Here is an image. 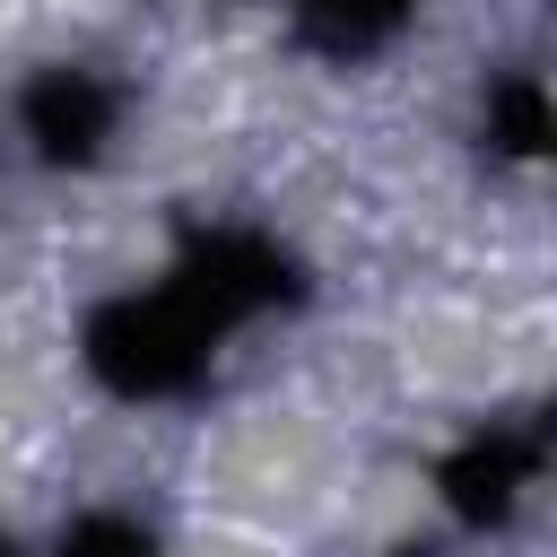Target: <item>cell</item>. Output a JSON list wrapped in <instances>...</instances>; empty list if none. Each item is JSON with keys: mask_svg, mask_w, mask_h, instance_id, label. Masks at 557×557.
I'll return each mask as SVG.
<instances>
[{"mask_svg": "<svg viewBox=\"0 0 557 557\" xmlns=\"http://www.w3.org/2000/svg\"><path fill=\"white\" fill-rule=\"evenodd\" d=\"M209 322L183 305V296H122V305H96L87 313V374L122 400H165V392H191L209 374Z\"/></svg>", "mask_w": 557, "mask_h": 557, "instance_id": "6da1fadb", "label": "cell"}, {"mask_svg": "<svg viewBox=\"0 0 557 557\" xmlns=\"http://www.w3.org/2000/svg\"><path fill=\"white\" fill-rule=\"evenodd\" d=\"M165 296H183L209 331H226V322H244V313H261V305H296L305 287H296V261H287L278 244L218 226V235H191V244H183Z\"/></svg>", "mask_w": 557, "mask_h": 557, "instance_id": "7a4b0ae2", "label": "cell"}, {"mask_svg": "<svg viewBox=\"0 0 557 557\" xmlns=\"http://www.w3.org/2000/svg\"><path fill=\"white\" fill-rule=\"evenodd\" d=\"M17 113H26V139L44 148V165H87L113 139V87L87 70H44Z\"/></svg>", "mask_w": 557, "mask_h": 557, "instance_id": "3957f363", "label": "cell"}, {"mask_svg": "<svg viewBox=\"0 0 557 557\" xmlns=\"http://www.w3.org/2000/svg\"><path fill=\"white\" fill-rule=\"evenodd\" d=\"M531 470H540V444L496 426V435H470V444L435 470V487H444V505H453L470 531H487V522H505V513H513V487H522Z\"/></svg>", "mask_w": 557, "mask_h": 557, "instance_id": "277c9868", "label": "cell"}, {"mask_svg": "<svg viewBox=\"0 0 557 557\" xmlns=\"http://www.w3.org/2000/svg\"><path fill=\"white\" fill-rule=\"evenodd\" d=\"M400 17H409V0H296V44H313V52H331V61H357V52H374Z\"/></svg>", "mask_w": 557, "mask_h": 557, "instance_id": "5b68a950", "label": "cell"}, {"mask_svg": "<svg viewBox=\"0 0 557 557\" xmlns=\"http://www.w3.org/2000/svg\"><path fill=\"white\" fill-rule=\"evenodd\" d=\"M487 139L505 157H557V104L531 87V78H496L487 96Z\"/></svg>", "mask_w": 557, "mask_h": 557, "instance_id": "8992f818", "label": "cell"}, {"mask_svg": "<svg viewBox=\"0 0 557 557\" xmlns=\"http://www.w3.org/2000/svg\"><path fill=\"white\" fill-rule=\"evenodd\" d=\"M61 557H157V540L131 522V513H78L61 531Z\"/></svg>", "mask_w": 557, "mask_h": 557, "instance_id": "52a82bcc", "label": "cell"}, {"mask_svg": "<svg viewBox=\"0 0 557 557\" xmlns=\"http://www.w3.org/2000/svg\"><path fill=\"white\" fill-rule=\"evenodd\" d=\"M0 557H17V548H9V540H0Z\"/></svg>", "mask_w": 557, "mask_h": 557, "instance_id": "ba28073f", "label": "cell"}]
</instances>
